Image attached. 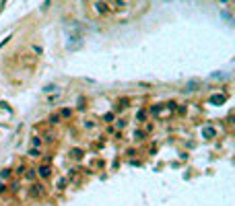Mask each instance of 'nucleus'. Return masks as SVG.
<instances>
[{
    "mask_svg": "<svg viewBox=\"0 0 235 206\" xmlns=\"http://www.w3.org/2000/svg\"><path fill=\"white\" fill-rule=\"evenodd\" d=\"M37 175H39L41 179H48V177L52 175V167H50V165H39V167H37Z\"/></svg>",
    "mask_w": 235,
    "mask_h": 206,
    "instance_id": "f257e3e1",
    "label": "nucleus"
},
{
    "mask_svg": "<svg viewBox=\"0 0 235 206\" xmlns=\"http://www.w3.org/2000/svg\"><path fill=\"white\" fill-rule=\"evenodd\" d=\"M31 194H33V196H37V198H41V196L45 194V188H43L41 184H37V181H35V184H31Z\"/></svg>",
    "mask_w": 235,
    "mask_h": 206,
    "instance_id": "f03ea898",
    "label": "nucleus"
},
{
    "mask_svg": "<svg viewBox=\"0 0 235 206\" xmlns=\"http://www.w3.org/2000/svg\"><path fill=\"white\" fill-rule=\"evenodd\" d=\"M23 175H25L29 181H35V179H37V169H35V167H27Z\"/></svg>",
    "mask_w": 235,
    "mask_h": 206,
    "instance_id": "7ed1b4c3",
    "label": "nucleus"
},
{
    "mask_svg": "<svg viewBox=\"0 0 235 206\" xmlns=\"http://www.w3.org/2000/svg\"><path fill=\"white\" fill-rule=\"evenodd\" d=\"M132 136H134V140L140 142V140H145V138H147V132H145V130H140V128H136V130L132 132Z\"/></svg>",
    "mask_w": 235,
    "mask_h": 206,
    "instance_id": "20e7f679",
    "label": "nucleus"
},
{
    "mask_svg": "<svg viewBox=\"0 0 235 206\" xmlns=\"http://www.w3.org/2000/svg\"><path fill=\"white\" fill-rule=\"evenodd\" d=\"M215 134H217V130H215V128H210V126L202 128V136H204V138H215Z\"/></svg>",
    "mask_w": 235,
    "mask_h": 206,
    "instance_id": "39448f33",
    "label": "nucleus"
},
{
    "mask_svg": "<svg viewBox=\"0 0 235 206\" xmlns=\"http://www.w3.org/2000/svg\"><path fill=\"white\" fill-rule=\"evenodd\" d=\"M48 122H50L52 126H58V124L62 122V118H60V113H52V116L48 118Z\"/></svg>",
    "mask_w": 235,
    "mask_h": 206,
    "instance_id": "423d86ee",
    "label": "nucleus"
},
{
    "mask_svg": "<svg viewBox=\"0 0 235 206\" xmlns=\"http://www.w3.org/2000/svg\"><path fill=\"white\" fill-rule=\"evenodd\" d=\"M72 113H74V111L70 109V107H64V109L60 111V118H62V120H68V118H72Z\"/></svg>",
    "mask_w": 235,
    "mask_h": 206,
    "instance_id": "0eeeda50",
    "label": "nucleus"
},
{
    "mask_svg": "<svg viewBox=\"0 0 235 206\" xmlns=\"http://www.w3.org/2000/svg\"><path fill=\"white\" fill-rule=\"evenodd\" d=\"M147 113H149L147 109H138L136 111V122H145L147 120Z\"/></svg>",
    "mask_w": 235,
    "mask_h": 206,
    "instance_id": "6e6552de",
    "label": "nucleus"
},
{
    "mask_svg": "<svg viewBox=\"0 0 235 206\" xmlns=\"http://www.w3.org/2000/svg\"><path fill=\"white\" fill-rule=\"evenodd\" d=\"M225 101V95H215V97H210V103L213 105H221Z\"/></svg>",
    "mask_w": 235,
    "mask_h": 206,
    "instance_id": "1a4fd4ad",
    "label": "nucleus"
},
{
    "mask_svg": "<svg viewBox=\"0 0 235 206\" xmlns=\"http://www.w3.org/2000/svg\"><path fill=\"white\" fill-rule=\"evenodd\" d=\"M113 118H115V116H113V111L103 113V122H105V124H111V122H113Z\"/></svg>",
    "mask_w": 235,
    "mask_h": 206,
    "instance_id": "9d476101",
    "label": "nucleus"
},
{
    "mask_svg": "<svg viewBox=\"0 0 235 206\" xmlns=\"http://www.w3.org/2000/svg\"><path fill=\"white\" fill-rule=\"evenodd\" d=\"M39 155H41V151H39V148H35V146H31V148H29V157H39Z\"/></svg>",
    "mask_w": 235,
    "mask_h": 206,
    "instance_id": "9b49d317",
    "label": "nucleus"
},
{
    "mask_svg": "<svg viewBox=\"0 0 235 206\" xmlns=\"http://www.w3.org/2000/svg\"><path fill=\"white\" fill-rule=\"evenodd\" d=\"M126 105H128V99H126V97H122L120 101H117V109H124Z\"/></svg>",
    "mask_w": 235,
    "mask_h": 206,
    "instance_id": "f8f14e48",
    "label": "nucleus"
},
{
    "mask_svg": "<svg viewBox=\"0 0 235 206\" xmlns=\"http://www.w3.org/2000/svg\"><path fill=\"white\" fill-rule=\"evenodd\" d=\"M31 144H33L35 148H39V146H41V138H39V136H35V138L31 140Z\"/></svg>",
    "mask_w": 235,
    "mask_h": 206,
    "instance_id": "ddd939ff",
    "label": "nucleus"
},
{
    "mask_svg": "<svg viewBox=\"0 0 235 206\" xmlns=\"http://www.w3.org/2000/svg\"><path fill=\"white\" fill-rule=\"evenodd\" d=\"M25 169H27L25 165H19V167L15 169V173H17V175H23V173H25Z\"/></svg>",
    "mask_w": 235,
    "mask_h": 206,
    "instance_id": "4468645a",
    "label": "nucleus"
},
{
    "mask_svg": "<svg viewBox=\"0 0 235 206\" xmlns=\"http://www.w3.org/2000/svg\"><path fill=\"white\" fill-rule=\"evenodd\" d=\"M0 175H2V179H8V177H10V169H2V171H0Z\"/></svg>",
    "mask_w": 235,
    "mask_h": 206,
    "instance_id": "2eb2a0df",
    "label": "nucleus"
},
{
    "mask_svg": "<svg viewBox=\"0 0 235 206\" xmlns=\"http://www.w3.org/2000/svg\"><path fill=\"white\" fill-rule=\"evenodd\" d=\"M72 155H74L76 159H81V155H83V151H81V148H74V151H72Z\"/></svg>",
    "mask_w": 235,
    "mask_h": 206,
    "instance_id": "dca6fc26",
    "label": "nucleus"
},
{
    "mask_svg": "<svg viewBox=\"0 0 235 206\" xmlns=\"http://www.w3.org/2000/svg\"><path fill=\"white\" fill-rule=\"evenodd\" d=\"M58 188H60V190L66 188V179H60V181H58Z\"/></svg>",
    "mask_w": 235,
    "mask_h": 206,
    "instance_id": "f3484780",
    "label": "nucleus"
},
{
    "mask_svg": "<svg viewBox=\"0 0 235 206\" xmlns=\"http://www.w3.org/2000/svg\"><path fill=\"white\" fill-rule=\"evenodd\" d=\"M6 190H8V186H6V184H0V194H4Z\"/></svg>",
    "mask_w": 235,
    "mask_h": 206,
    "instance_id": "a211bd4d",
    "label": "nucleus"
},
{
    "mask_svg": "<svg viewBox=\"0 0 235 206\" xmlns=\"http://www.w3.org/2000/svg\"><path fill=\"white\" fill-rule=\"evenodd\" d=\"M85 128H89V130L95 128V122H85Z\"/></svg>",
    "mask_w": 235,
    "mask_h": 206,
    "instance_id": "6ab92c4d",
    "label": "nucleus"
},
{
    "mask_svg": "<svg viewBox=\"0 0 235 206\" xmlns=\"http://www.w3.org/2000/svg\"><path fill=\"white\" fill-rule=\"evenodd\" d=\"M117 126H120V130H122V128L126 126V120H117Z\"/></svg>",
    "mask_w": 235,
    "mask_h": 206,
    "instance_id": "aec40b11",
    "label": "nucleus"
}]
</instances>
